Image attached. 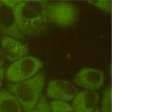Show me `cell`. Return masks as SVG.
Wrapping results in <instances>:
<instances>
[{
	"instance_id": "1",
	"label": "cell",
	"mask_w": 149,
	"mask_h": 112,
	"mask_svg": "<svg viewBox=\"0 0 149 112\" xmlns=\"http://www.w3.org/2000/svg\"><path fill=\"white\" fill-rule=\"evenodd\" d=\"M49 3L45 0H22L14 8L17 26L25 37L38 36L46 31Z\"/></svg>"
},
{
	"instance_id": "2",
	"label": "cell",
	"mask_w": 149,
	"mask_h": 112,
	"mask_svg": "<svg viewBox=\"0 0 149 112\" xmlns=\"http://www.w3.org/2000/svg\"><path fill=\"white\" fill-rule=\"evenodd\" d=\"M46 82V76L40 71L25 80L8 85V90L16 98L23 112H30L42 95Z\"/></svg>"
},
{
	"instance_id": "3",
	"label": "cell",
	"mask_w": 149,
	"mask_h": 112,
	"mask_svg": "<svg viewBox=\"0 0 149 112\" xmlns=\"http://www.w3.org/2000/svg\"><path fill=\"white\" fill-rule=\"evenodd\" d=\"M43 61L33 56L27 55L14 61L5 70L6 79L16 83L34 76L43 67Z\"/></svg>"
},
{
	"instance_id": "4",
	"label": "cell",
	"mask_w": 149,
	"mask_h": 112,
	"mask_svg": "<svg viewBox=\"0 0 149 112\" xmlns=\"http://www.w3.org/2000/svg\"><path fill=\"white\" fill-rule=\"evenodd\" d=\"M48 14L49 23L62 27L71 26L77 19L76 9L67 2H49Z\"/></svg>"
},
{
	"instance_id": "5",
	"label": "cell",
	"mask_w": 149,
	"mask_h": 112,
	"mask_svg": "<svg viewBox=\"0 0 149 112\" xmlns=\"http://www.w3.org/2000/svg\"><path fill=\"white\" fill-rule=\"evenodd\" d=\"M0 33L19 41L25 39L17 26L14 8L6 5L3 0H0Z\"/></svg>"
},
{
	"instance_id": "6",
	"label": "cell",
	"mask_w": 149,
	"mask_h": 112,
	"mask_svg": "<svg viewBox=\"0 0 149 112\" xmlns=\"http://www.w3.org/2000/svg\"><path fill=\"white\" fill-rule=\"evenodd\" d=\"M74 84L62 79L49 81L46 89V96L54 100L69 102L72 101L78 92Z\"/></svg>"
},
{
	"instance_id": "7",
	"label": "cell",
	"mask_w": 149,
	"mask_h": 112,
	"mask_svg": "<svg viewBox=\"0 0 149 112\" xmlns=\"http://www.w3.org/2000/svg\"><path fill=\"white\" fill-rule=\"evenodd\" d=\"M74 83L85 90L96 91L104 85V74L100 70L86 68L79 71L73 80Z\"/></svg>"
},
{
	"instance_id": "8",
	"label": "cell",
	"mask_w": 149,
	"mask_h": 112,
	"mask_svg": "<svg viewBox=\"0 0 149 112\" xmlns=\"http://www.w3.org/2000/svg\"><path fill=\"white\" fill-rule=\"evenodd\" d=\"M1 42L5 58L10 62H14L29 54L27 45L13 37L3 36L1 37Z\"/></svg>"
},
{
	"instance_id": "9",
	"label": "cell",
	"mask_w": 149,
	"mask_h": 112,
	"mask_svg": "<svg viewBox=\"0 0 149 112\" xmlns=\"http://www.w3.org/2000/svg\"><path fill=\"white\" fill-rule=\"evenodd\" d=\"M99 98L97 91L84 90L77 93L72 106L74 112H93L97 109Z\"/></svg>"
},
{
	"instance_id": "10",
	"label": "cell",
	"mask_w": 149,
	"mask_h": 112,
	"mask_svg": "<svg viewBox=\"0 0 149 112\" xmlns=\"http://www.w3.org/2000/svg\"><path fill=\"white\" fill-rule=\"evenodd\" d=\"M22 110L19 102L8 90H0V112H22Z\"/></svg>"
},
{
	"instance_id": "11",
	"label": "cell",
	"mask_w": 149,
	"mask_h": 112,
	"mask_svg": "<svg viewBox=\"0 0 149 112\" xmlns=\"http://www.w3.org/2000/svg\"><path fill=\"white\" fill-rule=\"evenodd\" d=\"M100 110L102 112H112V89L111 86L107 87L104 90Z\"/></svg>"
},
{
	"instance_id": "12",
	"label": "cell",
	"mask_w": 149,
	"mask_h": 112,
	"mask_svg": "<svg viewBox=\"0 0 149 112\" xmlns=\"http://www.w3.org/2000/svg\"><path fill=\"white\" fill-rule=\"evenodd\" d=\"M50 104L53 112H74L72 105L66 101L52 100Z\"/></svg>"
},
{
	"instance_id": "13",
	"label": "cell",
	"mask_w": 149,
	"mask_h": 112,
	"mask_svg": "<svg viewBox=\"0 0 149 112\" xmlns=\"http://www.w3.org/2000/svg\"><path fill=\"white\" fill-rule=\"evenodd\" d=\"M30 112H53L50 104V102L45 96H41L37 104Z\"/></svg>"
},
{
	"instance_id": "14",
	"label": "cell",
	"mask_w": 149,
	"mask_h": 112,
	"mask_svg": "<svg viewBox=\"0 0 149 112\" xmlns=\"http://www.w3.org/2000/svg\"><path fill=\"white\" fill-rule=\"evenodd\" d=\"M90 2L105 11L108 12L111 10V3L108 1H93Z\"/></svg>"
},
{
	"instance_id": "15",
	"label": "cell",
	"mask_w": 149,
	"mask_h": 112,
	"mask_svg": "<svg viewBox=\"0 0 149 112\" xmlns=\"http://www.w3.org/2000/svg\"><path fill=\"white\" fill-rule=\"evenodd\" d=\"M5 70L3 67L0 68V89L2 86L4 78L5 76Z\"/></svg>"
},
{
	"instance_id": "16",
	"label": "cell",
	"mask_w": 149,
	"mask_h": 112,
	"mask_svg": "<svg viewBox=\"0 0 149 112\" xmlns=\"http://www.w3.org/2000/svg\"><path fill=\"white\" fill-rule=\"evenodd\" d=\"M6 58L3 52L2 49L0 47V68L2 67L4 64Z\"/></svg>"
},
{
	"instance_id": "17",
	"label": "cell",
	"mask_w": 149,
	"mask_h": 112,
	"mask_svg": "<svg viewBox=\"0 0 149 112\" xmlns=\"http://www.w3.org/2000/svg\"><path fill=\"white\" fill-rule=\"evenodd\" d=\"M93 112H102V111H101V110H100V109L97 108Z\"/></svg>"
}]
</instances>
